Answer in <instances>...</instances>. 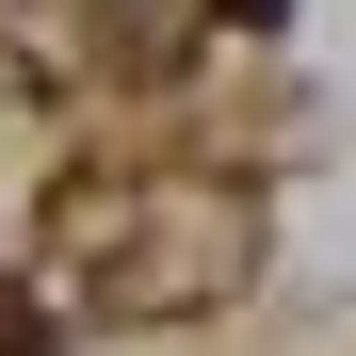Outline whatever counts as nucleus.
<instances>
[{
  "label": "nucleus",
  "mask_w": 356,
  "mask_h": 356,
  "mask_svg": "<svg viewBox=\"0 0 356 356\" xmlns=\"http://www.w3.org/2000/svg\"><path fill=\"white\" fill-rule=\"evenodd\" d=\"M227 17H291V0H227Z\"/></svg>",
  "instance_id": "nucleus-1"
}]
</instances>
